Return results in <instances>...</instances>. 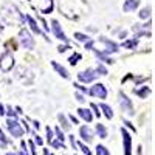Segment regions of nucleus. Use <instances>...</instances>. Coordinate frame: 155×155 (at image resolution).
Returning <instances> with one entry per match:
<instances>
[{"instance_id": "nucleus-19", "label": "nucleus", "mask_w": 155, "mask_h": 155, "mask_svg": "<svg viewBox=\"0 0 155 155\" xmlns=\"http://www.w3.org/2000/svg\"><path fill=\"white\" fill-rule=\"evenodd\" d=\"M81 59H82V56H81L79 53H73V54L70 56V59H68V62L71 64V65H76V64H78V62H79Z\"/></svg>"}, {"instance_id": "nucleus-25", "label": "nucleus", "mask_w": 155, "mask_h": 155, "mask_svg": "<svg viewBox=\"0 0 155 155\" xmlns=\"http://www.w3.org/2000/svg\"><path fill=\"white\" fill-rule=\"evenodd\" d=\"M74 37H76V41H79V42H87V39H88L85 34H81V33H76Z\"/></svg>"}, {"instance_id": "nucleus-39", "label": "nucleus", "mask_w": 155, "mask_h": 155, "mask_svg": "<svg viewBox=\"0 0 155 155\" xmlns=\"http://www.w3.org/2000/svg\"><path fill=\"white\" fill-rule=\"evenodd\" d=\"M33 124H34V127H36V129H39V127H41V124H39V121H33Z\"/></svg>"}, {"instance_id": "nucleus-13", "label": "nucleus", "mask_w": 155, "mask_h": 155, "mask_svg": "<svg viewBox=\"0 0 155 155\" xmlns=\"http://www.w3.org/2000/svg\"><path fill=\"white\" fill-rule=\"evenodd\" d=\"M78 113H79V116L84 120V121H87V123H90L93 120V115H92V112H90L88 109H79L78 110Z\"/></svg>"}, {"instance_id": "nucleus-18", "label": "nucleus", "mask_w": 155, "mask_h": 155, "mask_svg": "<svg viewBox=\"0 0 155 155\" xmlns=\"http://www.w3.org/2000/svg\"><path fill=\"white\" fill-rule=\"evenodd\" d=\"M96 132H98V137L99 138H106L107 137V129L104 127V126H102V124H96Z\"/></svg>"}, {"instance_id": "nucleus-28", "label": "nucleus", "mask_w": 155, "mask_h": 155, "mask_svg": "<svg viewBox=\"0 0 155 155\" xmlns=\"http://www.w3.org/2000/svg\"><path fill=\"white\" fill-rule=\"evenodd\" d=\"M59 121L62 123V126H64V129H68V123H67V120H65V116H64V115H59Z\"/></svg>"}, {"instance_id": "nucleus-31", "label": "nucleus", "mask_w": 155, "mask_h": 155, "mask_svg": "<svg viewBox=\"0 0 155 155\" xmlns=\"http://www.w3.org/2000/svg\"><path fill=\"white\" fill-rule=\"evenodd\" d=\"M67 48H70V44H65V45H61V47H58V51L59 53H64Z\"/></svg>"}, {"instance_id": "nucleus-22", "label": "nucleus", "mask_w": 155, "mask_h": 155, "mask_svg": "<svg viewBox=\"0 0 155 155\" xmlns=\"http://www.w3.org/2000/svg\"><path fill=\"white\" fill-rule=\"evenodd\" d=\"M137 42H138V39H134V41H127V42H124L123 44V47H126V48H135L137 47Z\"/></svg>"}, {"instance_id": "nucleus-38", "label": "nucleus", "mask_w": 155, "mask_h": 155, "mask_svg": "<svg viewBox=\"0 0 155 155\" xmlns=\"http://www.w3.org/2000/svg\"><path fill=\"white\" fill-rule=\"evenodd\" d=\"M76 99H78V101H81V102H82V101H84V96H82L81 93H76Z\"/></svg>"}, {"instance_id": "nucleus-42", "label": "nucleus", "mask_w": 155, "mask_h": 155, "mask_svg": "<svg viewBox=\"0 0 155 155\" xmlns=\"http://www.w3.org/2000/svg\"><path fill=\"white\" fill-rule=\"evenodd\" d=\"M44 155H50V152H48V149H45V147H44Z\"/></svg>"}, {"instance_id": "nucleus-34", "label": "nucleus", "mask_w": 155, "mask_h": 155, "mask_svg": "<svg viewBox=\"0 0 155 155\" xmlns=\"http://www.w3.org/2000/svg\"><path fill=\"white\" fill-rule=\"evenodd\" d=\"M92 110L95 112V115H96V116H101V112H98V106H95V104H92Z\"/></svg>"}, {"instance_id": "nucleus-24", "label": "nucleus", "mask_w": 155, "mask_h": 155, "mask_svg": "<svg viewBox=\"0 0 155 155\" xmlns=\"http://www.w3.org/2000/svg\"><path fill=\"white\" fill-rule=\"evenodd\" d=\"M51 146H53L54 149H65V146H64V143H61V141H58V140H56V141H54V140L51 141Z\"/></svg>"}, {"instance_id": "nucleus-33", "label": "nucleus", "mask_w": 155, "mask_h": 155, "mask_svg": "<svg viewBox=\"0 0 155 155\" xmlns=\"http://www.w3.org/2000/svg\"><path fill=\"white\" fill-rule=\"evenodd\" d=\"M5 113H8V115L11 116V118H12V116H17V112H14L11 107H8V112H5Z\"/></svg>"}, {"instance_id": "nucleus-27", "label": "nucleus", "mask_w": 155, "mask_h": 155, "mask_svg": "<svg viewBox=\"0 0 155 155\" xmlns=\"http://www.w3.org/2000/svg\"><path fill=\"white\" fill-rule=\"evenodd\" d=\"M79 149H81V150H82L85 155H92V150H90V149H88L85 144H82V143H79Z\"/></svg>"}, {"instance_id": "nucleus-20", "label": "nucleus", "mask_w": 155, "mask_h": 155, "mask_svg": "<svg viewBox=\"0 0 155 155\" xmlns=\"http://www.w3.org/2000/svg\"><path fill=\"white\" fill-rule=\"evenodd\" d=\"M96 155H110V152H109L107 147H104L102 144H98L96 146Z\"/></svg>"}, {"instance_id": "nucleus-4", "label": "nucleus", "mask_w": 155, "mask_h": 155, "mask_svg": "<svg viewBox=\"0 0 155 155\" xmlns=\"http://www.w3.org/2000/svg\"><path fill=\"white\" fill-rule=\"evenodd\" d=\"M12 67H14V58L9 51H6L0 58V68H2V71H9Z\"/></svg>"}, {"instance_id": "nucleus-23", "label": "nucleus", "mask_w": 155, "mask_h": 155, "mask_svg": "<svg viewBox=\"0 0 155 155\" xmlns=\"http://www.w3.org/2000/svg\"><path fill=\"white\" fill-rule=\"evenodd\" d=\"M54 134H56V137H58V141H61V143H62V141L64 140H65V137H64V134H62V130H61V129L56 126L54 127Z\"/></svg>"}, {"instance_id": "nucleus-15", "label": "nucleus", "mask_w": 155, "mask_h": 155, "mask_svg": "<svg viewBox=\"0 0 155 155\" xmlns=\"http://www.w3.org/2000/svg\"><path fill=\"white\" fill-rule=\"evenodd\" d=\"M27 22L30 23V27H31V31L34 33V34H41V28L36 25V20L31 17V16H27Z\"/></svg>"}, {"instance_id": "nucleus-1", "label": "nucleus", "mask_w": 155, "mask_h": 155, "mask_svg": "<svg viewBox=\"0 0 155 155\" xmlns=\"http://www.w3.org/2000/svg\"><path fill=\"white\" fill-rule=\"evenodd\" d=\"M85 48L90 50L93 48L96 54H109V53H115L118 51V45L107 41V39H98V41H88L85 44Z\"/></svg>"}, {"instance_id": "nucleus-11", "label": "nucleus", "mask_w": 155, "mask_h": 155, "mask_svg": "<svg viewBox=\"0 0 155 155\" xmlns=\"http://www.w3.org/2000/svg\"><path fill=\"white\" fill-rule=\"evenodd\" d=\"M39 9L42 12H51V9H53V0H41Z\"/></svg>"}, {"instance_id": "nucleus-26", "label": "nucleus", "mask_w": 155, "mask_h": 155, "mask_svg": "<svg viewBox=\"0 0 155 155\" xmlns=\"http://www.w3.org/2000/svg\"><path fill=\"white\" fill-rule=\"evenodd\" d=\"M19 155H28L27 153V143L25 141H20V153Z\"/></svg>"}, {"instance_id": "nucleus-35", "label": "nucleus", "mask_w": 155, "mask_h": 155, "mask_svg": "<svg viewBox=\"0 0 155 155\" xmlns=\"http://www.w3.org/2000/svg\"><path fill=\"white\" fill-rule=\"evenodd\" d=\"M96 71H99V73H102V74H107V70H106L104 67H98Z\"/></svg>"}, {"instance_id": "nucleus-41", "label": "nucleus", "mask_w": 155, "mask_h": 155, "mask_svg": "<svg viewBox=\"0 0 155 155\" xmlns=\"http://www.w3.org/2000/svg\"><path fill=\"white\" fill-rule=\"evenodd\" d=\"M70 120H71V121H73V123H74V124H78V120H76V118H74V116H70Z\"/></svg>"}, {"instance_id": "nucleus-36", "label": "nucleus", "mask_w": 155, "mask_h": 155, "mask_svg": "<svg viewBox=\"0 0 155 155\" xmlns=\"http://www.w3.org/2000/svg\"><path fill=\"white\" fill-rule=\"evenodd\" d=\"M124 124H126V126H127L129 129H130V130H132V132H135V127H134V126H132L130 123H129V121H124Z\"/></svg>"}, {"instance_id": "nucleus-3", "label": "nucleus", "mask_w": 155, "mask_h": 155, "mask_svg": "<svg viewBox=\"0 0 155 155\" xmlns=\"http://www.w3.org/2000/svg\"><path fill=\"white\" fill-rule=\"evenodd\" d=\"M19 44H20L22 47H25L27 50H33V47H34V41H33L31 34H30L27 30H22V31L19 33Z\"/></svg>"}, {"instance_id": "nucleus-14", "label": "nucleus", "mask_w": 155, "mask_h": 155, "mask_svg": "<svg viewBox=\"0 0 155 155\" xmlns=\"http://www.w3.org/2000/svg\"><path fill=\"white\" fill-rule=\"evenodd\" d=\"M140 5V0H126V3H124V11L129 12V11H134L137 9Z\"/></svg>"}, {"instance_id": "nucleus-9", "label": "nucleus", "mask_w": 155, "mask_h": 155, "mask_svg": "<svg viewBox=\"0 0 155 155\" xmlns=\"http://www.w3.org/2000/svg\"><path fill=\"white\" fill-rule=\"evenodd\" d=\"M118 96H120V104H121L123 112H124V113H130V115H132V113H134V112H132L134 109H132V102H130V99H129L123 92H120V95H118Z\"/></svg>"}, {"instance_id": "nucleus-32", "label": "nucleus", "mask_w": 155, "mask_h": 155, "mask_svg": "<svg viewBox=\"0 0 155 155\" xmlns=\"http://www.w3.org/2000/svg\"><path fill=\"white\" fill-rule=\"evenodd\" d=\"M28 144H30V150H31V155H36V149H34V143L30 140L28 141Z\"/></svg>"}, {"instance_id": "nucleus-40", "label": "nucleus", "mask_w": 155, "mask_h": 155, "mask_svg": "<svg viewBox=\"0 0 155 155\" xmlns=\"http://www.w3.org/2000/svg\"><path fill=\"white\" fill-rule=\"evenodd\" d=\"M0 115H5V109H3L2 104H0Z\"/></svg>"}, {"instance_id": "nucleus-6", "label": "nucleus", "mask_w": 155, "mask_h": 155, "mask_svg": "<svg viewBox=\"0 0 155 155\" xmlns=\"http://www.w3.org/2000/svg\"><path fill=\"white\" fill-rule=\"evenodd\" d=\"M123 135V146H124V155H132V137L126 129H121Z\"/></svg>"}, {"instance_id": "nucleus-7", "label": "nucleus", "mask_w": 155, "mask_h": 155, "mask_svg": "<svg viewBox=\"0 0 155 155\" xmlns=\"http://www.w3.org/2000/svg\"><path fill=\"white\" fill-rule=\"evenodd\" d=\"M88 93L92 95V96L106 99V96H107V88H106V85H102V84H96V85H93L92 88L88 90Z\"/></svg>"}, {"instance_id": "nucleus-21", "label": "nucleus", "mask_w": 155, "mask_h": 155, "mask_svg": "<svg viewBox=\"0 0 155 155\" xmlns=\"http://www.w3.org/2000/svg\"><path fill=\"white\" fill-rule=\"evenodd\" d=\"M149 16H150V6L141 9V12H140V17H141V19H147Z\"/></svg>"}, {"instance_id": "nucleus-5", "label": "nucleus", "mask_w": 155, "mask_h": 155, "mask_svg": "<svg viewBox=\"0 0 155 155\" xmlns=\"http://www.w3.org/2000/svg\"><path fill=\"white\" fill-rule=\"evenodd\" d=\"M98 71L96 70H93V68H90V70H85V71H79L78 73V79H79L81 82H93L96 78H98V74H96Z\"/></svg>"}, {"instance_id": "nucleus-16", "label": "nucleus", "mask_w": 155, "mask_h": 155, "mask_svg": "<svg viewBox=\"0 0 155 155\" xmlns=\"http://www.w3.org/2000/svg\"><path fill=\"white\" fill-rule=\"evenodd\" d=\"M135 93H137L140 98H146V96H149V95H150V88H149V87L137 88V90H135Z\"/></svg>"}, {"instance_id": "nucleus-17", "label": "nucleus", "mask_w": 155, "mask_h": 155, "mask_svg": "<svg viewBox=\"0 0 155 155\" xmlns=\"http://www.w3.org/2000/svg\"><path fill=\"white\" fill-rule=\"evenodd\" d=\"M101 110L104 112V115H106V118H107V120H112V118H113V112H112L110 106H107V104H101Z\"/></svg>"}, {"instance_id": "nucleus-8", "label": "nucleus", "mask_w": 155, "mask_h": 155, "mask_svg": "<svg viewBox=\"0 0 155 155\" xmlns=\"http://www.w3.org/2000/svg\"><path fill=\"white\" fill-rule=\"evenodd\" d=\"M51 25H53V28H51V30H53V34H54L58 39H61L62 42L68 44V37H67L65 34H64V31H62V28H61V23H59V22L54 19L53 22H51Z\"/></svg>"}, {"instance_id": "nucleus-37", "label": "nucleus", "mask_w": 155, "mask_h": 155, "mask_svg": "<svg viewBox=\"0 0 155 155\" xmlns=\"http://www.w3.org/2000/svg\"><path fill=\"white\" fill-rule=\"evenodd\" d=\"M36 143H37V144H44V141H42L41 137H37V135H36Z\"/></svg>"}, {"instance_id": "nucleus-30", "label": "nucleus", "mask_w": 155, "mask_h": 155, "mask_svg": "<svg viewBox=\"0 0 155 155\" xmlns=\"http://www.w3.org/2000/svg\"><path fill=\"white\" fill-rule=\"evenodd\" d=\"M0 141H2V143H6V144L9 143V140L5 137V134H3V130H2V129H0Z\"/></svg>"}, {"instance_id": "nucleus-12", "label": "nucleus", "mask_w": 155, "mask_h": 155, "mask_svg": "<svg viewBox=\"0 0 155 155\" xmlns=\"http://www.w3.org/2000/svg\"><path fill=\"white\" fill-rule=\"evenodd\" d=\"M51 65H53V68L62 76V78H65V79H68V78H70V74H68V71L65 70V68H64L62 65H61V64H58V62H51Z\"/></svg>"}, {"instance_id": "nucleus-29", "label": "nucleus", "mask_w": 155, "mask_h": 155, "mask_svg": "<svg viewBox=\"0 0 155 155\" xmlns=\"http://www.w3.org/2000/svg\"><path fill=\"white\" fill-rule=\"evenodd\" d=\"M47 141H48V143H51V141H53V132H51L50 127H47Z\"/></svg>"}, {"instance_id": "nucleus-10", "label": "nucleus", "mask_w": 155, "mask_h": 155, "mask_svg": "<svg viewBox=\"0 0 155 155\" xmlns=\"http://www.w3.org/2000/svg\"><path fill=\"white\" fill-rule=\"evenodd\" d=\"M79 135L84 141H87V143H90V141L93 140V132H92V129H90L88 126H82L79 129Z\"/></svg>"}, {"instance_id": "nucleus-2", "label": "nucleus", "mask_w": 155, "mask_h": 155, "mask_svg": "<svg viewBox=\"0 0 155 155\" xmlns=\"http://www.w3.org/2000/svg\"><path fill=\"white\" fill-rule=\"evenodd\" d=\"M5 124H6L8 130L11 132V135H12V137L20 138V137L23 135V127L20 126V123H19L17 120H14V118H8Z\"/></svg>"}, {"instance_id": "nucleus-43", "label": "nucleus", "mask_w": 155, "mask_h": 155, "mask_svg": "<svg viewBox=\"0 0 155 155\" xmlns=\"http://www.w3.org/2000/svg\"><path fill=\"white\" fill-rule=\"evenodd\" d=\"M6 155H16V153H11V152H8V153H6Z\"/></svg>"}]
</instances>
